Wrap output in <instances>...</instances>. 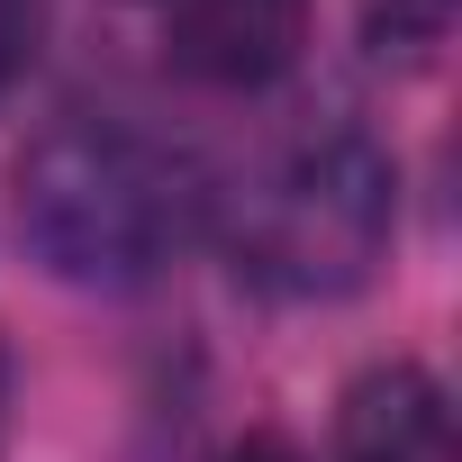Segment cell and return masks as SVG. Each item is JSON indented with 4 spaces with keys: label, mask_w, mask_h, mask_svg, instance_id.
Masks as SVG:
<instances>
[{
    "label": "cell",
    "mask_w": 462,
    "mask_h": 462,
    "mask_svg": "<svg viewBox=\"0 0 462 462\" xmlns=\"http://www.w3.org/2000/svg\"><path fill=\"white\" fill-rule=\"evenodd\" d=\"M336 462H453V408L435 372L381 363L336 408Z\"/></svg>",
    "instance_id": "4"
},
{
    "label": "cell",
    "mask_w": 462,
    "mask_h": 462,
    "mask_svg": "<svg viewBox=\"0 0 462 462\" xmlns=\"http://www.w3.org/2000/svg\"><path fill=\"white\" fill-rule=\"evenodd\" d=\"M217 462H309L291 435H273V426H254V435H236V444H226Z\"/></svg>",
    "instance_id": "7"
},
{
    "label": "cell",
    "mask_w": 462,
    "mask_h": 462,
    "mask_svg": "<svg viewBox=\"0 0 462 462\" xmlns=\"http://www.w3.org/2000/svg\"><path fill=\"white\" fill-rule=\"evenodd\" d=\"M37 37H46V0H0V91L37 64Z\"/></svg>",
    "instance_id": "6"
},
{
    "label": "cell",
    "mask_w": 462,
    "mask_h": 462,
    "mask_svg": "<svg viewBox=\"0 0 462 462\" xmlns=\"http://www.w3.org/2000/svg\"><path fill=\"white\" fill-rule=\"evenodd\" d=\"M208 190L199 163L109 109H64L19 154V236L73 291H145L190 245Z\"/></svg>",
    "instance_id": "1"
},
{
    "label": "cell",
    "mask_w": 462,
    "mask_h": 462,
    "mask_svg": "<svg viewBox=\"0 0 462 462\" xmlns=\"http://www.w3.org/2000/svg\"><path fill=\"white\" fill-rule=\"evenodd\" d=\"M0 444H10V345H0Z\"/></svg>",
    "instance_id": "8"
},
{
    "label": "cell",
    "mask_w": 462,
    "mask_h": 462,
    "mask_svg": "<svg viewBox=\"0 0 462 462\" xmlns=\"http://www.w3.org/2000/svg\"><path fill=\"white\" fill-rule=\"evenodd\" d=\"M309 0H172L163 10V55L208 82V91H263L300 64Z\"/></svg>",
    "instance_id": "3"
},
{
    "label": "cell",
    "mask_w": 462,
    "mask_h": 462,
    "mask_svg": "<svg viewBox=\"0 0 462 462\" xmlns=\"http://www.w3.org/2000/svg\"><path fill=\"white\" fill-rule=\"evenodd\" d=\"M399 226V172L372 127L309 118L254 154V172L226 190V263L263 300H354Z\"/></svg>",
    "instance_id": "2"
},
{
    "label": "cell",
    "mask_w": 462,
    "mask_h": 462,
    "mask_svg": "<svg viewBox=\"0 0 462 462\" xmlns=\"http://www.w3.org/2000/svg\"><path fill=\"white\" fill-rule=\"evenodd\" d=\"M363 46L399 73H426L453 46V0H363Z\"/></svg>",
    "instance_id": "5"
}]
</instances>
